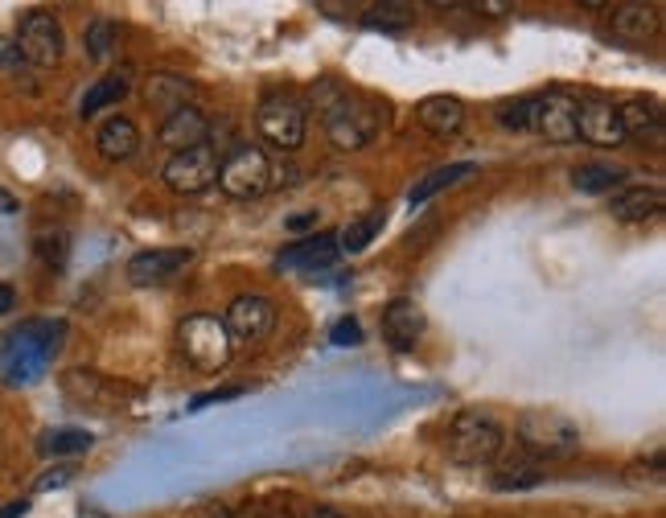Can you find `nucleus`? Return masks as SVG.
<instances>
[{"label":"nucleus","instance_id":"79ce46f5","mask_svg":"<svg viewBox=\"0 0 666 518\" xmlns=\"http://www.w3.org/2000/svg\"><path fill=\"white\" fill-rule=\"evenodd\" d=\"M264 518H288V515H264Z\"/></svg>","mask_w":666,"mask_h":518},{"label":"nucleus","instance_id":"2eb2a0df","mask_svg":"<svg viewBox=\"0 0 666 518\" xmlns=\"http://www.w3.org/2000/svg\"><path fill=\"white\" fill-rule=\"evenodd\" d=\"M156 141L165 144V148H173V153H186V148L210 144V120H206V115H201L194 103H186V108L170 111V115L161 120V128H156Z\"/></svg>","mask_w":666,"mask_h":518},{"label":"nucleus","instance_id":"f03ea898","mask_svg":"<svg viewBox=\"0 0 666 518\" xmlns=\"http://www.w3.org/2000/svg\"><path fill=\"white\" fill-rule=\"evenodd\" d=\"M321 124H326V136L338 144L341 153H354V148H367V144L374 141V132L383 124V108H379V99H371V95L346 87V91L321 111Z\"/></svg>","mask_w":666,"mask_h":518},{"label":"nucleus","instance_id":"bb28decb","mask_svg":"<svg viewBox=\"0 0 666 518\" xmlns=\"http://www.w3.org/2000/svg\"><path fill=\"white\" fill-rule=\"evenodd\" d=\"M618 181H625V169L621 165H609V161H592V165H576L572 169V186L585 189V194H604Z\"/></svg>","mask_w":666,"mask_h":518},{"label":"nucleus","instance_id":"1a4fd4ad","mask_svg":"<svg viewBox=\"0 0 666 518\" xmlns=\"http://www.w3.org/2000/svg\"><path fill=\"white\" fill-rule=\"evenodd\" d=\"M222 330L231 338V345H255L264 342L268 333L276 330V305L264 293H243L227 305L222 313Z\"/></svg>","mask_w":666,"mask_h":518},{"label":"nucleus","instance_id":"0eeeda50","mask_svg":"<svg viewBox=\"0 0 666 518\" xmlns=\"http://www.w3.org/2000/svg\"><path fill=\"white\" fill-rule=\"evenodd\" d=\"M255 128L272 148L280 153H296L305 144V128H309V111L296 95H268L255 108Z\"/></svg>","mask_w":666,"mask_h":518},{"label":"nucleus","instance_id":"39448f33","mask_svg":"<svg viewBox=\"0 0 666 518\" xmlns=\"http://www.w3.org/2000/svg\"><path fill=\"white\" fill-rule=\"evenodd\" d=\"M502 444H506V432L490 411H461L449 425V440H445V449L457 465H490V461H498Z\"/></svg>","mask_w":666,"mask_h":518},{"label":"nucleus","instance_id":"cd10ccee","mask_svg":"<svg viewBox=\"0 0 666 518\" xmlns=\"http://www.w3.org/2000/svg\"><path fill=\"white\" fill-rule=\"evenodd\" d=\"M128 95V79L124 75H108V79H99L87 87V95H83V103H78V115H95V111L111 108V103H120Z\"/></svg>","mask_w":666,"mask_h":518},{"label":"nucleus","instance_id":"f3484780","mask_svg":"<svg viewBox=\"0 0 666 518\" xmlns=\"http://www.w3.org/2000/svg\"><path fill=\"white\" fill-rule=\"evenodd\" d=\"M416 124L440 141H449L466 128V103L457 95H428L416 103Z\"/></svg>","mask_w":666,"mask_h":518},{"label":"nucleus","instance_id":"e433bc0d","mask_svg":"<svg viewBox=\"0 0 666 518\" xmlns=\"http://www.w3.org/2000/svg\"><path fill=\"white\" fill-rule=\"evenodd\" d=\"M17 309V288L13 284H0V317H9Z\"/></svg>","mask_w":666,"mask_h":518},{"label":"nucleus","instance_id":"f704fd0d","mask_svg":"<svg viewBox=\"0 0 666 518\" xmlns=\"http://www.w3.org/2000/svg\"><path fill=\"white\" fill-rule=\"evenodd\" d=\"M239 387H227V392H206V395H194L189 399V411H201V408H210V404H227V399H239Z\"/></svg>","mask_w":666,"mask_h":518},{"label":"nucleus","instance_id":"473e14b6","mask_svg":"<svg viewBox=\"0 0 666 518\" xmlns=\"http://www.w3.org/2000/svg\"><path fill=\"white\" fill-rule=\"evenodd\" d=\"M358 342H362V326H358L354 317H346V321H338V326L329 330V345H341V350H346V345H358Z\"/></svg>","mask_w":666,"mask_h":518},{"label":"nucleus","instance_id":"412c9836","mask_svg":"<svg viewBox=\"0 0 666 518\" xmlns=\"http://www.w3.org/2000/svg\"><path fill=\"white\" fill-rule=\"evenodd\" d=\"M383 227H387V210H367V214L350 219L341 227V235H334L338 239V255H362L374 239L383 235Z\"/></svg>","mask_w":666,"mask_h":518},{"label":"nucleus","instance_id":"5701e85b","mask_svg":"<svg viewBox=\"0 0 666 518\" xmlns=\"http://www.w3.org/2000/svg\"><path fill=\"white\" fill-rule=\"evenodd\" d=\"M618 115H621V128H625V141L637 136H658L663 132V108L654 99H630V103H618Z\"/></svg>","mask_w":666,"mask_h":518},{"label":"nucleus","instance_id":"393cba45","mask_svg":"<svg viewBox=\"0 0 666 518\" xmlns=\"http://www.w3.org/2000/svg\"><path fill=\"white\" fill-rule=\"evenodd\" d=\"M95 437L83 432V428H50L37 437V453L42 456H83L91 453Z\"/></svg>","mask_w":666,"mask_h":518},{"label":"nucleus","instance_id":"20e7f679","mask_svg":"<svg viewBox=\"0 0 666 518\" xmlns=\"http://www.w3.org/2000/svg\"><path fill=\"white\" fill-rule=\"evenodd\" d=\"M514 437L523 440L527 453L547 456V461H564V456L580 453V428H576L564 411H547V408L523 411L518 425H514Z\"/></svg>","mask_w":666,"mask_h":518},{"label":"nucleus","instance_id":"6ab92c4d","mask_svg":"<svg viewBox=\"0 0 666 518\" xmlns=\"http://www.w3.org/2000/svg\"><path fill=\"white\" fill-rule=\"evenodd\" d=\"M663 189L658 186H621L609 198V214L618 222H646L654 214H663Z\"/></svg>","mask_w":666,"mask_h":518},{"label":"nucleus","instance_id":"423d86ee","mask_svg":"<svg viewBox=\"0 0 666 518\" xmlns=\"http://www.w3.org/2000/svg\"><path fill=\"white\" fill-rule=\"evenodd\" d=\"M227 198L234 202H251V198H264L272 189V161L264 148H251V144H234L227 157L218 161V181Z\"/></svg>","mask_w":666,"mask_h":518},{"label":"nucleus","instance_id":"f8f14e48","mask_svg":"<svg viewBox=\"0 0 666 518\" xmlns=\"http://www.w3.org/2000/svg\"><path fill=\"white\" fill-rule=\"evenodd\" d=\"M531 132H539L543 141H552V144H572L576 141V95H568V91L535 95Z\"/></svg>","mask_w":666,"mask_h":518},{"label":"nucleus","instance_id":"7c9ffc66","mask_svg":"<svg viewBox=\"0 0 666 518\" xmlns=\"http://www.w3.org/2000/svg\"><path fill=\"white\" fill-rule=\"evenodd\" d=\"M531 115H535V95H523V99H506L494 108V120L506 132H527L531 128Z\"/></svg>","mask_w":666,"mask_h":518},{"label":"nucleus","instance_id":"9b49d317","mask_svg":"<svg viewBox=\"0 0 666 518\" xmlns=\"http://www.w3.org/2000/svg\"><path fill=\"white\" fill-rule=\"evenodd\" d=\"M576 141H589L597 144V148H618V144H625L618 103L604 99V95L576 99Z\"/></svg>","mask_w":666,"mask_h":518},{"label":"nucleus","instance_id":"aec40b11","mask_svg":"<svg viewBox=\"0 0 666 518\" xmlns=\"http://www.w3.org/2000/svg\"><path fill=\"white\" fill-rule=\"evenodd\" d=\"M95 148L103 161H132L140 148V128L128 115H111L108 124L95 132Z\"/></svg>","mask_w":666,"mask_h":518},{"label":"nucleus","instance_id":"4c0bfd02","mask_svg":"<svg viewBox=\"0 0 666 518\" xmlns=\"http://www.w3.org/2000/svg\"><path fill=\"white\" fill-rule=\"evenodd\" d=\"M25 510H30V503H25V498H21V503L0 506V518H21V515H25Z\"/></svg>","mask_w":666,"mask_h":518},{"label":"nucleus","instance_id":"58836bf2","mask_svg":"<svg viewBox=\"0 0 666 518\" xmlns=\"http://www.w3.org/2000/svg\"><path fill=\"white\" fill-rule=\"evenodd\" d=\"M0 214H17V198L9 189H0Z\"/></svg>","mask_w":666,"mask_h":518},{"label":"nucleus","instance_id":"4be33fe9","mask_svg":"<svg viewBox=\"0 0 666 518\" xmlns=\"http://www.w3.org/2000/svg\"><path fill=\"white\" fill-rule=\"evenodd\" d=\"M473 173H478V165H473V161H452V165H440V169H433L428 177H419L416 186H412V194H407V202L424 206L428 198H436L440 189L457 186V181H469Z\"/></svg>","mask_w":666,"mask_h":518},{"label":"nucleus","instance_id":"6e6552de","mask_svg":"<svg viewBox=\"0 0 666 518\" xmlns=\"http://www.w3.org/2000/svg\"><path fill=\"white\" fill-rule=\"evenodd\" d=\"M63 49L66 37L58 16L46 13V9H33V13L21 16V25H17V54H21V63L58 66L63 63Z\"/></svg>","mask_w":666,"mask_h":518},{"label":"nucleus","instance_id":"72a5a7b5","mask_svg":"<svg viewBox=\"0 0 666 518\" xmlns=\"http://www.w3.org/2000/svg\"><path fill=\"white\" fill-rule=\"evenodd\" d=\"M70 477H75V465H54V470H46L37 482H33V489H37V494H46V489H63Z\"/></svg>","mask_w":666,"mask_h":518},{"label":"nucleus","instance_id":"a211bd4d","mask_svg":"<svg viewBox=\"0 0 666 518\" xmlns=\"http://www.w3.org/2000/svg\"><path fill=\"white\" fill-rule=\"evenodd\" d=\"M334 260H338V239L309 235L301 239V243H293V247H284L276 255V267L280 272H326Z\"/></svg>","mask_w":666,"mask_h":518},{"label":"nucleus","instance_id":"4468645a","mask_svg":"<svg viewBox=\"0 0 666 518\" xmlns=\"http://www.w3.org/2000/svg\"><path fill=\"white\" fill-rule=\"evenodd\" d=\"M424 326H428V317H424V309L412 297L387 300L383 317H379V330H383L387 345H395V350H412L424 338Z\"/></svg>","mask_w":666,"mask_h":518},{"label":"nucleus","instance_id":"7ed1b4c3","mask_svg":"<svg viewBox=\"0 0 666 518\" xmlns=\"http://www.w3.org/2000/svg\"><path fill=\"white\" fill-rule=\"evenodd\" d=\"M177 350L189 366H198L201 375H218L234 354L231 338L222 330V317L215 313H189L177 326Z\"/></svg>","mask_w":666,"mask_h":518},{"label":"nucleus","instance_id":"dca6fc26","mask_svg":"<svg viewBox=\"0 0 666 518\" xmlns=\"http://www.w3.org/2000/svg\"><path fill=\"white\" fill-rule=\"evenodd\" d=\"M663 25V16L654 4H618V9H609V33L618 37L621 46H646L654 33Z\"/></svg>","mask_w":666,"mask_h":518},{"label":"nucleus","instance_id":"2f4dec72","mask_svg":"<svg viewBox=\"0 0 666 518\" xmlns=\"http://www.w3.org/2000/svg\"><path fill=\"white\" fill-rule=\"evenodd\" d=\"M37 255H42L50 267H63L66 264V235H63V231L37 235Z\"/></svg>","mask_w":666,"mask_h":518},{"label":"nucleus","instance_id":"c85d7f7f","mask_svg":"<svg viewBox=\"0 0 666 518\" xmlns=\"http://www.w3.org/2000/svg\"><path fill=\"white\" fill-rule=\"evenodd\" d=\"M412 21H416V9H412V4H371L367 16H362V25H371V30H387V33L407 30Z\"/></svg>","mask_w":666,"mask_h":518},{"label":"nucleus","instance_id":"c756f323","mask_svg":"<svg viewBox=\"0 0 666 518\" xmlns=\"http://www.w3.org/2000/svg\"><path fill=\"white\" fill-rule=\"evenodd\" d=\"M543 482V465L539 461H511L494 473L498 489H535Z\"/></svg>","mask_w":666,"mask_h":518},{"label":"nucleus","instance_id":"a19ab883","mask_svg":"<svg viewBox=\"0 0 666 518\" xmlns=\"http://www.w3.org/2000/svg\"><path fill=\"white\" fill-rule=\"evenodd\" d=\"M305 518H346V515H338V510H329V506H321V510H309Z\"/></svg>","mask_w":666,"mask_h":518},{"label":"nucleus","instance_id":"9d476101","mask_svg":"<svg viewBox=\"0 0 666 518\" xmlns=\"http://www.w3.org/2000/svg\"><path fill=\"white\" fill-rule=\"evenodd\" d=\"M161 181L173 189V194H206V189L218 181V153L210 144H198V148H186V153H173L161 169Z\"/></svg>","mask_w":666,"mask_h":518},{"label":"nucleus","instance_id":"b1692460","mask_svg":"<svg viewBox=\"0 0 666 518\" xmlns=\"http://www.w3.org/2000/svg\"><path fill=\"white\" fill-rule=\"evenodd\" d=\"M189 95H194V82L182 79V75H153L149 87H144V99H149V108H161L165 115L177 108H186Z\"/></svg>","mask_w":666,"mask_h":518},{"label":"nucleus","instance_id":"f257e3e1","mask_svg":"<svg viewBox=\"0 0 666 518\" xmlns=\"http://www.w3.org/2000/svg\"><path fill=\"white\" fill-rule=\"evenodd\" d=\"M63 321H21L17 330L4 333L0 342V378L9 387H30L46 375L58 345H63Z\"/></svg>","mask_w":666,"mask_h":518},{"label":"nucleus","instance_id":"ddd939ff","mask_svg":"<svg viewBox=\"0 0 666 518\" xmlns=\"http://www.w3.org/2000/svg\"><path fill=\"white\" fill-rule=\"evenodd\" d=\"M189 264H194V247H149V252H137L128 260V280L137 288L165 284L177 272H186Z\"/></svg>","mask_w":666,"mask_h":518},{"label":"nucleus","instance_id":"ea45409f","mask_svg":"<svg viewBox=\"0 0 666 518\" xmlns=\"http://www.w3.org/2000/svg\"><path fill=\"white\" fill-rule=\"evenodd\" d=\"M478 13H511V4H494V0H485V4H473Z\"/></svg>","mask_w":666,"mask_h":518},{"label":"nucleus","instance_id":"a878e982","mask_svg":"<svg viewBox=\"0 0 666 518\" xmlns=\"http://www.w3.org/2000/svg\"><path fill=\"white\" fill-rule=\"evenodd\" d=\"M120 21L116 16H95L91 25H87V33H83V46H87V58L91 63H108L111 54L120 49Z\"/></svg>","mask_w":666,"mask_h":518},{"label":"nucleus","instance_id":"c9c22d12","mask_svg":"<svg viewBox=\"0 0 666 518\" xmlns=\"http://www.w3.org/2000/svg\"><path fill=\"white\" fill-rule=\"evenodd\" d=\"M309 227H317V210H301L288 219V231H309Z\"/></svg>","mask_w":666,"mask_h":518}]
</instances>
